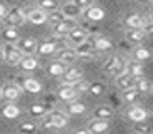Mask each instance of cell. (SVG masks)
I'll list each match as a JSON object with an SVG mask.
<instances>
[{"label": "cell", "mask_w": 153, "mask_h": 134, "mask_svg": "<svg viewBox=\"0 0 153 134\" xmlns=\"http://www.w3.org/2000/svg\"><path fill=\"white\" fill-rule=\"evenodd\" d=\"M37 7L42 9L44 12H52V10H57L61 4H59V0H39Z\"/></svg>", "instance_id": "33"}, {"label": "cell", "mask_w": 153, "mask_h": 134, "mask_svg": "<svg viewBox=\"0 0 153 134\" xmlns=\"http://www.w3.org/2000/svg\"><path fill=\"white\" fill-rule=\"evenodd\" d=\"M128 117H130L133 122H143V121H146V117H148V112H146V109H143V107L135 106L128 111Z\"/></svg>", "instance_id": "19"}, {"label": "cell", "mask_w": 153, "mask_h": 134, "mask_svg": "<svg viewBox=\"0 0 153 134\" xmlns=\"http://www.w3.org/2000/svg\"><path fill=\"white\" fill-rule=\"evenodd\" d=\"M133 87L138 91V94H141V92H148V91L152 89V84H150L148 79H145V77L141 76V77H135V80H133Z\"/></svg>", "instance_id": "31"}, {"label": "cell", "mask_w": 153, "mask_h": 134, "mask_svg": "<svg viewBox=\"0 0 153 134\" xmlns=\"http://www.w3.org/2000/svg\"><path fill=\"white\" fill-rule=\"evenodd\" d=\"M19 133H36L37 131V126L34 122H24V124L19 126Z\"/></svg>", "instance_id": "37"}, {"label": "cell", "mask_w": 153, "mask_h": 134, "mask_svg": "<svg viewBox=\"0 0 153 134\" xmlns=\"http://www.w3.org/2000/svg\"><path fill=\"white\" fill-rule=\"evenodd\" d=\"M61 12L64 13V17H71V18H77L79 15L82 13V10L77 7V5H74L72 2H66V4L61 7Z\"/></svg>", "instance_id": "24"}, {"label": "cell", "mask_w": 153, "mask_h": 134, "mask_svg": "<svg viewBox=\"0 0 153 134\" xmlns=\"http://www.w3.org/2000/svg\"><path fill=\"white\" fill-rule=\"evenodd\" d=\"M45 116L49 117V121L52 122L54 129H62V127H66L68 122H69L68 114H64V112H61V111H51L49 114H45Z\"/></svg>", "instance_id": "8"}, {"label": "cell", "mask_w": 153, "mask_h": 134, "mask_svg": "<svg viewBox=\"0 0 153 134\" xmlns=\"http://www.w3.org/2000/svg\"><path fill=\"white\" fill-rule=\"evenodd\" d=\"M41 129L42 131H52V129H54V126H52V122L49 121V117H47V116H45L44 122L41 124Z\"/></svg>", "instance_id": "41"}, {"label": "cell", "mask_w": 153, "mask_h": 134, "mask_svg": "<svg viewBox=\"0 0 153 134\" xmlns=\"http://www.w3.org/2000/svg\"><path fill=\"white\" fill-rule=\"evenodd\" d=\"M20 94H22V87L19 84H14V82H9V84L2 85V89H0V96L5 99V101H9V102H14L20 97Z\"/></svg>", "instance_id": "3"}, {"label": "cell", "mask_w": 153, "mask_h": 134, "mask_svg": "<svg viewBox=\"0 0 153 134\" xmlns=\"http://www.w3.org/2000/svg\"><path fill=\"white\" fill-rule=\"evenodd\" d=\"M5 12H7V7H5V5L2 4V2H0V18H4Z\"/></svg>", "instance_id": "43"}, {"label": "cell", "mask_w": 153, "mask_h": 134, "mask_svg": "<svg viewBox=\"0 0 153 134\" xmlns=\"http://www.w3.org/2000/svg\"><path fill=\"white\" fill-rule=\"evenodd\" d=\"M131 77H141L145 74V69L141 66V62H136V60H130L126 62V69H125Z\"/></svg>", "instance_id": "25"}, {"label": "cell", "mask_w": 153, "mask_h": 134, "mask_svg": "<svg viewBox=\"0 0 153 134\" xmlns=\"http://www.w3.org/2000/svg\"><path fill=\"white\" fill-rule=\"evenodd\" d=\"M91 96H101L104 92V84L103 82H89V91Z\"/></svg>", "instance_id": "35"}, {"label": "cell", "mask_w": 153, "mask_h": 134, "mask_svg": "<svg viewBox=\"0 0 153 134\" xmlns=\"http://www.w3.org/2000/svg\"><path fill=\"white\" fill-rule=\"evenodd\" d=\"M113 109L109 106H98L94 109V112H93V117H96V119H111L113 117Z\"/></svg>", "instance_id": "29"}, {"label": "cell", "mask_w": 153, "mask_h": 134, "mask_svg": "<svg viewBox=\"0 0 153 134\" xmlns=\"http://www.w3.org/2000/svg\"><path fill=\"white\" fill-rule=\"evenodd\" d=\"M145 34L143 32V29H128L126 30V34H125V39L130 42V44H140L141 40L145 39Z\"/></svg>", "instance_id": "23"}, {"label": "cell", "mask_w": 153, "mask_h": 134, "mask_svg": "<svg viewBox=\"0 0 153 134\" xmlns=\"http://www.w3.org/2000/svg\"><path fill=\"white\" fill-rule=\"evenodd\" d=\"M141 2H146V4H152L153 0H141Z\"/></svg>", "instance_id": "45"}, {"label": "cell", "mask_w": 153, "mask_h": 134, "mask_svg": "<svg viewBox=\"0 0 153 134\" xmlns=\"http://www.w3.org/2000/svg\"><path fill=\"white\" fill-rule=\"evenodd\" d=\"M93 47L96 52H108V50H113V42L106 37H96L93 39Z\"/></svg>", "instance_id": "20"}, {"label": "cell", "mask_w": 153, "mask_h": 134, "mask_svg": "<svg viewBox=\"0 0 153 134\" xmlns=\"http://www.w3.org/2000/svg\"><path fill=\"white\" fill-rule=\"evenodd\" d=\"M24 54H34L37 49V40L32 37H25V39H19L15 44Z\"/></svg>", "instance_id": "12"}, {"label": "cell", "mask_w": 153, "mask_h": 134, "mask_svg": "<svg viewBox=\"0 0 153 134\" xmlns=\"http://www.w3.org/2000/svg\"><path fill=\"white\" fill-rule=\"evenodd\" d=\"M2 55H4V60H5L7 64H10V66H17L19 60L22 59L24 52L19 49L15 44H12V42H7V44L2 47Z\"/></svg>", "instance_id": "1"}, {"label": "cell", "mask_w": 153, "mask_h": 134, "mask_svg": "<svg viewBox=\"0 0 153 134\" xmlns=\"http://www.w3.org/2000/svg\"><path fill=\"white\" fill-rule=\"evenodd\" d=\"M20 87H22L24 91L30 92V94H39L42 91V84L37 79H34V77H27V79H24Z\"/></svg>", "instance_id": "17"}, {"label": "cell", "mask_w": 153, "mask_h": 134, "mask_svg": "<svg viewBox=\"0 0 153 134\" xmlns=\"http://www.w3.org/2000/svg\"><path fill=\"white\" fill-rule=\"evenodd\" d=\"M143 17L138 13H131L125 18V24L128 25V29H143Z\"/></svg>", "instance_id": "28"}, {"label": "cell", "mask_w": 153, "mask_h": 134, "mask_svg": "<svg viewBox=\"0 0 153 134\" xmlns=\"http://www.w3.org/2000/svg\"><path fill=\"white\" fill-rule=\"evenodd\" d=\"M76 25H77V18L66 17L62 22H59L54 25V35L56 37H66V34H68L71 29H74Z\"/></svg>", "instance_id": "5"}, {"label": "cell", "mask_w": 153, "mask_h": 134, "mask_svg": "<svg viewBox=\"0 0 153 134\" xmlns=\"http://www.w3.org/2000/svg\"><path fill=\"white\" fill-rule=\"evenodd\" d=\"M74 50H76V57H94L98 54L94 50V47H93V39L91 37H86L81 44L76 45Z\"/></svg>", "instance_id": "4"}, {"label": "cell", "mask_w": 153, "mask_h": 134, "mask_svg": "<svg viewBox=\"0 0 153 134\" xmlns=\"http://www.w3.org/2000/svg\"><path fill=\"white\" fill-rule=\"evenodd\" d=\"M118 55H111V57L108 59V62H104V71H108V72H111L113 69H114V66H116V62H118Z\"/></svg>", "instance_id": "39"}, {"label": "cell", "mask_w": 153, "mask_h": 134, "mask_svg": "<svg viewBox=\"0 0 153 134\" xmlns=\"http://www.w3.org/2000/svg\"><path fill=\"white\" fill-rule=\"evenodd\" d=\"M0 60H4V55H2V50H0Z\"/></svg>", "instance_id": "46"}, {"label": "cell", "mask_w": 153, "mask_h": 134, "mask_svg": "<svg viewBox=\"0 0 153 134\" xmlns=\"http://www.w3.org/2000/svg\"><path fill=\"white\" fill-rule=\"evenodd\" d=\"M54 57L64 64H71L76 60V50L74 49H61L54 52Z\"/></svg>", "instance_id": "15"}, {"label": "cell", "mask_w": 153, "mask_h": 134, "mask_svg": "<svg viewBox=\"0 0 153 134\" xmlns=\"http://www.w3.org/2000/svg\"><path fill=\"white\" fill-rule=\"evenodd\" d=\"M66 67H68V66H66L64 62H61V60L56 59L54 62L49 64V67H47V74L52 76V77H61V76H62V72L66 71Z\"/></svg>", "instance_id": "26"}, {"label": "cell", "mask_w": 153, "mask_h": 134, "mask_svg": "<svg viewBox=\"0 0 153 134\" xmlns=\"http://www.w3.org/2000/svg\"><path fill=\"white\" fill-rule=\"evenodd\" d=\"M135 133H150V127H143V126H140V127H135Z\"/></svg>", "instance_id": "42"}, {"label": "cell", "mask_w": 153, "mask_h": 134, "mask_svg": "<svg viewBox=\"0 0 153 134\" xmlns=\"http://www.w3.org/2000/svg\"><path fill=\"white\" fill-rule=\"evenodd\" d=\"M82 76H84V72L81 69H77V67H66V71L62 72V79L64 82L62 84H69V85H74L77 80H81Z\"/></svg>", "instance_id": "6"}, {"label": "cell", "mask_w": 153, "mask_h": 134, "mask_svg": "<svg viewBox=\"0 0 153 134\" xmlns=\"http://www.w3.org/2000/svg\"><path fill=\"white\" fill-rule=\"evenodd\" d=\"M152 57V52H150L146 47H136L133 52H131V59L136 60V62H145Z\"/></svg>", "instance_id": "27"}, {"label": "cell", "mask_w": 153, "mask_h": 134, "mask_svg": "<svg viewBox=\"0 0 153 134\" xmlns=\"http://www.w3.org/2000/svg\"><path fill=\"white\" fill-rule=\"evenodd\" d=\"M84 12V17L88 18V20H91V22H99V20H103L104 18V10L101 9V7H98V5H89L88 9H84L82 10Z\"/></svg>", "instance_id": "11"}, {"label": "cell", "mask_w": 153, "mask_h": 134, "mask_svg": "<svg viewBox=\"0 0 153 134\" xmlns=\"http://www.w3.org/2000/svg\"><path fill=\"white\" fill-rule=\"evenodd\" d=\"M0 114L4 117H7V119H17V117L20 116V109H19L14 102H9V101H7V104L0 109Z\"/></svg>", "instance_id": "22"}, {"label": "cell", "mask_w": 153, "mask_h": 134, "mask_svg": "<svg viewBox=\"0 0 153 134\" xmlns=\"http://www.w3.org/2000/svg\"><path fill=\"white\" fill-rule=\"evenodd\" d=\"M64 13L61 12V10H52V12H47V22L51 24V25H56V24H59V22H62L64 20Z\"/></svg>", "instance_id": "34"}, {"label": "cell", "mask_w": 153, "mask_h": 134, "mask_svg": "<svg viewBox=\"0 0 153 134\" xmlns=\"http://www.w3.org/2000/svg\"><path fill=\"white\" fill-rule=\"evenodd\" d=\"M56 50H57V42H54V40H45V42L37 45L36 52L39 55H54Z\"/></svg>", "instance_id": "16"}, {"label": "cell", "mask_w": 153, "mask_h": 134, "mask_svg": "<svg viewBox=\"0 0 153 134\" xmlns=\"http://www.w3.org/2000/svg\"><path fill=\"white\" fill-rule=\"evenodd\" d=\"M114 79H116V87L121 91H126V89H131L133 87V80H135V77H131L128 72H121V74H118V76H114Z\"/></svg>", "instance_id": "14"}, {"label": "cell", "mask_w": 153, "mask_h": 134, "mask_svg": "<svg viewBox=\"0 0 153 134\" xmlns=\"http://www.w3.org/2000/svg\"><path fill=\"white\" fill-rule=\"evenodd\" d=\"M0 37H2V40H5V42H12V44H15V42L20 39V34H19V30L15 29V27L5 25V29L0 32Z\"/></svg>", "instance_id": "18"}, {"label": "cell", "mask_w": 153, "mask_h": 134, "mask_svg": "<svg viewBox=\"0 0 153 134\" xmlns=\"http://www.w3.org/2000/svg\"><path fill=\"white\" fill-rule=\"evenodd\" d=\"M84 112H86V104H82V102L71 101V104L68 106V114L69 116H79V114H84Z\"/></svg>", "instance_id": "32"}, {"label": "cell", "mask_w": 153, "mask_h": 134, "mask_svg": "<svg viewBox=\"0 0 153 134\" xmlns=\"http://www.w3.org/2000/svg\"><path fill=\"white\" fill-rule=\"evenodd\" d=\"M77 134H89V129H77Z\"/></svg>", "instance_id": "44"}, {"label": "cell", "mask_w": 153, "mask_h": 134, "mask_svg": "<svg viewBox=\"0 0 153 134\" xmlns=\"http://www.w3.org/2000/svg\"><path fill=\"white\" fill-rule=\"evenodd\" d=\"M88 37V32L84 30V29H81L79 25H76L74 29H71V30L66 34V39L71 42L72 45H77V44H81L82 40Z\"/></svg>", "instance_id": "10"}, {"label": "cell", "mask_w": 153, "mask_h": 134, "mask_svg": "<svg viewBox=\"0 0 153 134\" xmlns=\"http://www.w3.org/2000/svg\"><path fill=\"white\" fill-rule=\"evenodd\" d=\"M123 99H125L126 102H135L136 99H138V91L135 89V87H131V89H126L123 91Z\"/></svg>", "instance_id": "36"}, {"label": "cell", "mask_w": 153, "mask_h": 134, "mask_svg": "<svg viewBox=\"0 0 153 134\" xmlns=\"http://www.w3.org/2000/svg\"><path fill=\"white\" fill-rule=\"evenodd\" d=\"M25 20H29L30 24H36V25H41V24L47 22V12H44L42 9H32L25 13Z\"/></svg>", "instance_id": "9"}, {"label": "cell", "mask_w": 153, "mask_h": 134, "mask_svg": "<svg viewBox=\"0 0 153 134\" xmlns=\"http://www.w3.org/2000/svg\"><path fill=\"white\" fill-rule=\"evenodd\" d=\"M77 96H79V92L76 91V87H74V85H69V84H61V87H59V91H57V97L61 99V101H64V102L76 101Z\"/></svg>", "instance_id": "7"}, {"label": "cell", "mask_w": 153, "mask_h": 134, "mask_svg": "<svg viewBox=\"0 0 153 134\" xmlns=\"http://www.w3.org/2000/svg\"><path fill=\"white\" fill-rule=\"evenodd\" d=\"M71 2L74 5H77L81 10H84V9H88L89 5H93V2H94V0H71Z\"/></svg>", "instance_id": "40"}, {"label": "cell", "mask_w": 153, "mask_h": 134, "mask_svg": "<svg viewBox=\"0 0 153 134\" xmlns=\"http://www.w3.org/2000/svg\"><path fill=\"white\" fill-rule=\"evenodd\" d=\"M125 69H126V60L125 59H118V62H116V66H114V69L111 71V74L113 76H118V74L125 72Z\"/></svg>", "instance_id": "38"}, {"label": "cell", "mask_w": 153, "mask_h": 134, "mask_svg": "<svg viewBox=\"0 0 153 134\" xmlns=\"http://www.w3.org/2000/svg\"><path fill=\"white\" fill-rule=\"evenodd\" d=\"M49 111H51V106H47V104H42V102L32 104L30 109H29L30 116H34V117H42V116H45Z\"/></svg>", "instance_id": "30"}, {"label": "cell", "mask_w": 153, "mask_h": 134, "mask_svg": "<svg viewBox=\"0 0 153 134\" xmlns=\"http://www.w3.org/2000/svg\"><path fill=\"white\" fill-rule=\"evenodd\" d=\"M89 133H96V134H99V133H106V131L109 129V122H108V119H93L89 122Z\"/></svg>", "instance_id": "21"}, {"label": "cell", "mask_w": 153, "mask_h": 134, "mask_svg": "<svg viewBox=\"0 0 153 134\" xmlns=\"http://www.w3.org/2000/svg\"><path fill=\"white\" fill-rule=\"evenodd\" d=\"M19 66H20L22 71L32 72V71H36L37 67H39V62H37V59L34 57L32 54H25V55H22V59L19 60Z\"/></svg>", "instance_id": "13"}, {"label": "cell", "mask_w": 153, "mask_h": 134, "mask_svg": "<svg viewBox=\"0 0 153 134\" xmlns=\"http://www.w3.org/2000/svg\"><path fill=\"white\" fill-rule=\"evenodd\" d=\"M24 20H25V13H24V10L20 7H10V9H7V12L4 15L5 25L19 27L24 24Z\"/></svg>", "instance_id": "2"}]
</instances>
